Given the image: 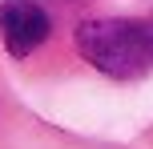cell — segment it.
Wrapping results in <instances>:
<instances>
[{
  "label": "cell",
  "mask_w": 153,
  "mask_h": 149,
  "mask_svg": "<svg viewBox=\"0 0 153 149\" xmlns=\"http://www.w3.org/2000/svg\"><path fill=\"white\" fill-rule=\"evenodd\" d=\"M76 53L113 81H137L153 73V16H97L76 28Z\"/></svg>",
  "instance_id": "cell-1"
},
{
  "label": "cell",
  "mask_w": 153,
  "mask_h": 149,
  "mask_svg": "<svg viewBox=\"0 0 153 149\" xmlns=\"http://www.w3.org/2000/svg\"><path fill=\"white\" fill-rule=\"evenodd\" d=\"M48 32H53V20L36 0H4L0 4V40H4L8 56H16V61L32 56L48 40Z\"/></svg>",
  "instance_id": "cell-2"
}]
</instances>
